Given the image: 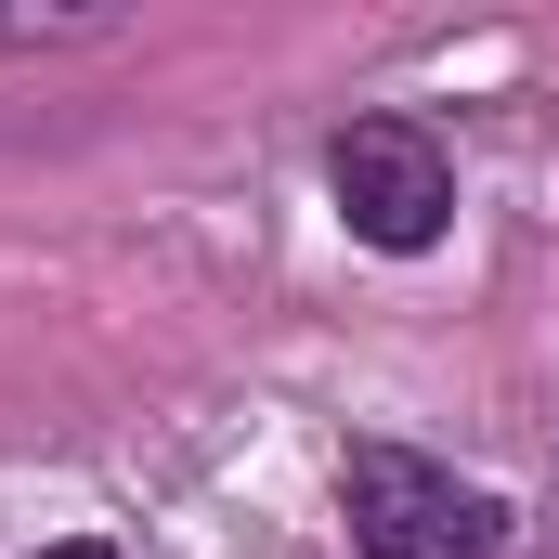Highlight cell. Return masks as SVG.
Returning a JSON list of instances; mask_svg holds the SVG:
<instances>
[{
	"label": "cell",
	"mask_w": 559,
	"mask_h": 559,
	"mask_svg": "<svg viewBox=\"0 0 559 559\" xmlns=\"http://www.w3.org/2000/svg\"><path fill=\"white\" fill-rule=\"evenodd\" d=\"M338 508H352L365 559H495V495L429 468V455H404V442H365L338 468Z\"/></svg>",
	"instance_id": "1"
},
{
	"label": "cell",
	"mask_w": 559,
	"mask_h": 559,
	"mask_svg": "<svg viewBox=\"0 0 559 559\" xmlns=\"http://www.w3.org/2000/svg\"><path fill=\"white\" fill-rule=\"evenodd\" d=\"M325 182H338V222H352L365 248H391V261H417L429 235L455 222V156H442L417 118H352L338 156H325Z\"/></svg>",
	"instance_id": "2"
},
{
	"label": "cell",
	"mask_w": 559,
	"mask_h": 559,
	"mask_svg": "<svg viewBox=\"0 0 559 559\" xmlns=\"http://www.w3.org/2000/svg\"><path fill=\"white\" fill-rule=\"evenodd\" d=\"M52 559H118V547H52Z\"/></svg>",
	"instance_id": "3"
}]
</instances>
